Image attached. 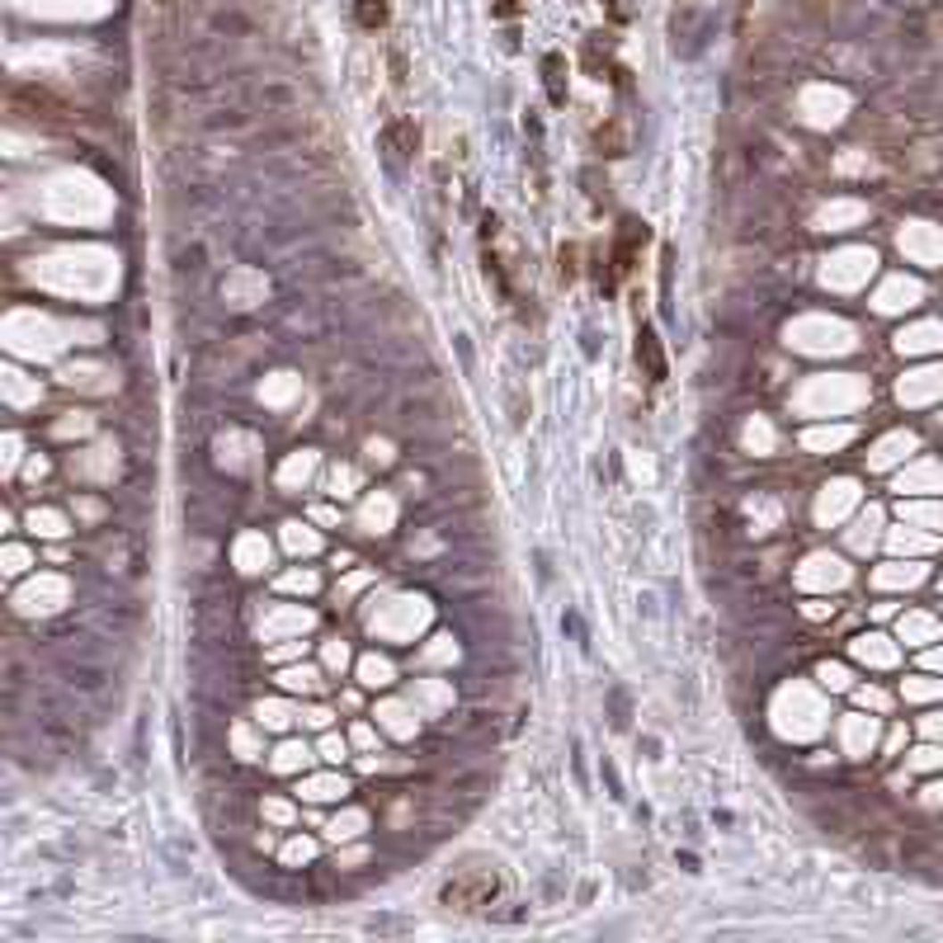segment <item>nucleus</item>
Returning a JSON list of instances; mask_svg holds the SVG:
<instances>
[{
  "label": "nucleus",
  "mask_w": 943,
  "mask_h": 943,
  "mask_svg": "<svg viewBox=\"0 0 943 943\" xmlns=\"http://www.w3.org/2000/svg\"><path fill=\"white\" fill-rule=\"evenodd\" d=\"M500 891V873L486 858H472V864H462L449 882H443L439 901L449 906V911H476V906H491V897Z\"/></svg>",
  "instance_id": "nucleus-1"
},
{
  "label": "nucleus",
  "mask_w": 943,
  "mask_h": 943,
  "mask_svg": "<svg viewBox=\"0 0 943 943\" xmlns=\"http://www.w3.org/2000/svg\"><path fill=\"white\" fill-rule=\"evenodd\" d=\"M10 113H20L29 123H66L71 119V104L47 90V86H33V80H14L10 86Z\"/></svg>",
  "instance_id": "nucleus-2"
},
{
  "label": "nucleus",
  "mask_w": 943,
  "mask_h": 943,
  "mask_svg": "<svg viewBox=\"0 0 943 943\" xmlns=\"http://www.w3.org/2000/svg\"><path fill=\"white\" fill-rule=\"evenodd\" d=\"M594 146H600L604 156H627L633 152V123H627L623 113H608V119L594 128Z\"/></svg>",
  "instance_id": "nucleus-3"
},
{
  "label": "nucleus",
  "mask_w": 943,
  "mask_h": 943,
  "mask_svg": "<svg viewBox=\"0 0 943 943\" xmlns=\"http://www.w3.org/2000/svg\"><path fill=\"white\" fill-rule=\"evenodd\" d=\"M637 363L647 368V377H666V354H660V340H656V330H641L637 335Z\"/></svg>",
  "instance_id": "nucleus-4"
},
{
  "label": "nucleus",
  "mask_w": 943,
  "mask_h": 943,
  "mask_svg": "<svg viewBox=\"0 0 943 943\" xmlns=\"http://www.w3.org/2000/svg\"><path fill=\"white\" fill-rule=\"evenodd\" d=\"M542 80H548V99L561 109V104H567V62H561V53L542 57Z\"/></svg>",
  "instance_id": "nucleus-5"
},
{
  "label": "nucleus",
  "mask_w": 943,
  "mask_h": 943,
  "mask_svg": "<svg viewBox=\"0 0 943 943\" xmlns=\"http://www.w3.org/2000/svg\"><path fill=\"white\" fill-rule=\"evenodd\" d=\"M637 241H647V227L627 218V222H623V231H618V245H614V264H618V269H627V264H633Z\"/></svg>",
  "instance_id": "nucleus-6"
},
{
  "label": "nucleus",
  "mask_w": 943,
  "mask_h": 943,
  "mask_svg": "<svg viewBox=\"0 0 943 943\" xmlns=\"http://www.w3.org/2000/svg\"><path fill=\"white\" fill-rule=\"evenodd\" d=\"M203 128H212V132H241V128H251V113H245V109H218V113H208V119H203Z\"/></svg>",
  "instance_id": "nucleus-7"
},
{
  "label": "nucleus",
  "mask_w": 943,
  "mask_h": 943,
  "mask_svg": "<svg viewBox=\"0 0 943 943\" xmlns=\"http://www.w3.org/2000/svg\"><path fill=\"white\" fill-rule=\"evenodd\" d=\"M293 99H297V95H293L288 86H260V90H255V104H264V109H288Z\"/></svg>",
  "instance_id": "nucleus-8"
},
{
  "label": "nucleus",
  "mask_w": 943,
  "mask_h": 943,
  "mask_svg": "<svg viewBox=\"0 0 943 943\" xmlns=\"http://www.w3.org/2000/svg\"><path fill=\"white\" fill-rule=\"evenodd\" d=\"M359 24L363 29H383L387 24V0H359Z\"/></svg>",
  "instance_id": "nucleus-9"
},
{
  "label": "nucleus",
  "mask_w": 943,
  "mask_h": 943,
  "mask_svg": "<svg viewBox=\"0 0 943 943\" xmlns=\"http://www.w3.org/2000/svg\"><path fill=\"white\" fill-rule=\"evenodd\" d=\"M581 179H585V185H590V198H608V179H604V185H600V175H594V170H585Z\"/></svg>",
  "instance_id": "nucleus-10"
},
{
  "label": "nucleus",
  "mask_w": 943,
  "mask_h": 943,
  "mask_svg": "<svg viewBox=\"0 0 943 943\" xmlns=\"http://www.w3.org/2000/svg\"><path fill=\"white\" fill-rule=\"evenodd\" d=\"M608 10H614V20H627V14H633V5H627V0H608Z\"/></svg>",
  "instance_id": "nucleus-11"
}]
</instances>
